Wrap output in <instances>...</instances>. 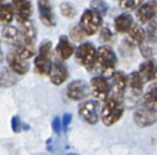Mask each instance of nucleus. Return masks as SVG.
I'll return each instance as SVG.
<instances>
[{
	"label": "nucleus",
	"instance_id": "1",
	"mask_svg": "<svg viewBox=\"0 0 157 155\" xmlns=\"http://www.w3.org/2000/svg\"><path fill=\"white\" fill-rule=\"evenodd\" d=\"M124 114V103L123 98L110 95L105 100L101 111V122L105 126H112L122 118Z\"/></svg>",
	"mask_w": 157,
	"mask_h": 155
},
{
	"label": "nucleus",
	"instance_id": "2",
	"mask_svg": "<svg viewBox=\"0 0 157 155\" xmlns=\"http://www.w3.org/2000/svg\"><path fill=\"white\" fill-rule=\"evenodd\" d=\"M52 56V42L44 40L39 46V52L35 58L36 70L42 76H48L52 69L53 63L51 60Z\"/></svg>",
	"mask_w": 157,
	"mask_h": 155
},
{
	"label": "nucleus",
	"instance_id": "3",
	"mask_svg": "<svg viewBox=\"0 0 157 155\" xmlns=\"http://www.w3.org/2000/svg\"><path fill=\"white\" fill-rule=\"evenodd\" d=\"M97 48L90 42H84L78 45L75 51V59L85 69L92 70L97 61Z\"/></svg>",
	"mask_w": 157,
	"mask_h": 155
},
{
	"label": "nucleus",
	"instance_id": "4",
	"mask_svg": "<svg viewBox=\"0 0 157 155\" xmlns=\"http://www.w3.org/2000/svg\"><path fill=\"white\" fill-rule=\"evenodd\" d=\"M101 25H102V15L93 9H87L82 14L78 26L81 27L86 36H93L100 29Z\"/></svg>",
	"mask_w": 157,
	"mask_h": 155
},
{
	"label": "nucleus",
	"instance_id": "5",
	"mask_svg": "<svg viewBox=\"0 0 157 155\" xmlns=\"http://www.w3.org/2000/svg\"><path fill=\"white\" fill-rule=\"evenodd\" d=\"M117 57L110 45H102L97 51V66L101 72H109L115 68Z\"/></svg>",
	"mask_w": 157,
	"mask_h": 155
},
{
	"label": "nucleus",
	"instance_id": "6",
	"mask_svg": "<svg viewBox=\"0 0 157 155\" xmlns=\"http://www.w3.org/2000/svg\"><path fill=\"white\" fill-rule=\"evenodd\" d=\"M133 121L136 125L141 128L150 127L157 122V112L153 111L145 105H140L136 108L133 113Z\"/></svg>",
	"mask_w": 157,
	"mask_h": 155
},
{
	"label": "nucleus",
	"instance_id": "7",
	"mask_svg": "<svg viewBox=\"0 0 157 155\" xmlns=\"http://www.w3.org/2000/svg\"><path fill=\"white\" fill-rule=\"evenodd\" d=\"M92 93V88L87 82L83 80L72 81L67 87V96L73 101H80L85 99Z\"/></svg>",
	"mask_w": 157,
	"mask_h": 155
},
{
	"label": "nucleus",
	"instance_id": "8",
	"mask_svg": "<svg viewBox=\"0 0 157 155\" xmlns=\"http://www.w3.org/2000/svg\"><path fill=\"white\" fill-rule=\"evenodd\" d=\"M92 94L99 100L105 101L111 95V84L103 76H94L90 80Z\"/></svg>",
	"mask_w": 157,
	"mask_h": 155
},
{
	"label": "nucleus",
	"instance_id": "9",
	"mask_svg": "<svg viewBox=\"0 0 157 155\" xmlns=\"http://www.w3.org/2000/svg\"><path fill=\"white\" fill-rule=\"evenodd\" d=\"M78 114L80 118L87 124L95 125L97 124L99 118L98 114V105L93 100L84 101L78 107Z\"/></svg>",
	"mask_w": 157,
	"mask_h": 155
},
{
	"label": "nucleus",
	"instance_id": "10",
	"mask_svg": "<svg viewBox=\"0 0 157 155\" xmlns=\"http://www.w3.org/2000/svg\"><path fill=\"white\" fill-rule=\"evenodd\" d=\"M37 5L41 22L46 27H54L56 25V18L51 5V0H38Z\"/></svg>",
	"mask_w": 157,
	"mask_h": 155
},
{
	"label": "nucleus",
	"instance_id": "11",
	"mask_svg": "<svg viewBox=\"0 0 157 155\" xmlns=\"http://www.w3.org/2000/svg\"><path fill=\"white\" fill-rule=\"evenodd\" d=\"M12 7L18 23L29 21L33 13V2L31 0H12Z\"/></svg>",
	"mask_w": 157,
	"mask_h": 155
},
{
	"label": "nucleus",
	"instance_id": "12",
	"mask_svg": "<svg viewBox=\"0 0 157 155\" xmlns=\"http://www.w3.org/2000/svg\"><path fill=\"white\" fill-rule=\"evenodd\" d=\"M111 95L112 96L124 98L125 92L127 90V76L123 72L115 71L112 74Z\"/></svg>",
	"mask_w": 157,
	"mask_h": 155
},
{
	"label": "nucleus",
	"instance_id": "13",
	"mask_svg": "<svg viewBox=\"0 0 157 155\" xmlns=\"http://www.w3.org/2000/svg\"><path fill=\"white\" fill-rule=\"evenodd\" d=\"M7 63L10 69L17 74H25L29 70V63L27 59L22 58L15 52H10L7 55Z\"/></svg>",
	"mask_w": 157,
	"mask_h": 155
},
{
	"label": "nucleus",
	"instance_id": "14",
	"mask_svg": "<svg viewBox=\"0 0 157 155\" xmlns=\"http://www.w3.org/2000/svg\"><path fill=\"white\" fill-rule=\"evenodd\" d=\"M146 82L144 81L143 76L140 74L139 71L131 72L128 76H127V88L130 92L131 96L138 97L142 93L144 88V84Z\"/></svg>",
	"mask_w": 157,
	"mask_h": 155
},
{
	"label": "nucleus",
	"instance_id": "15",
	"mask_svg": "<svg viewBox=\"0 0 157 155\" xmlns=\"http://www.w3.org/2000/svg\"><path fill=\"white\" fill-rule=\"evenodd\" d=\"M156 14L157 3L155 1H148V2L144 3L136 12V16L140 23H148L153 18L156 17Z\"/></svg>",
	"mask_w": 157,
	"mask_h": 155
},
{
	"label": "nucleus",
	"instance_id": "16",
	"mask_svg": "<svg viewBox=\"0 0 157 155\" xmlns=\"http://www.w3.org/2000/svg\"><path fill=\"white\" fill-rule=\"evenodd\" d=\"M48 76H50V80L53 84L60 85L63 82L67 81V79L69 78V72L67 70V67L61 63H53Z\"/></svg>",
	"mask_w": 157,
	"mask_h": 155
},
{
	"label": "nucleus",
	"instance_id": "17",
	"mask_svg": "<svg viewBox=\"0 0 157 155\" xmlns=\"http://www.w3.org/2000/svg\"><path fill=\"white\" fill-rule=\"evenodd\" d=\"M56 52H57V54H58L59 58L63 59V60L68 59L73 54L74 48L69 42V39H68L66 36L59 37L58 44H57V46H56Z\"/></svg>",
	"mask_w": 157,
	"mask_h": 155
},
{
	"label": "nucleus",
	"instance_id": "18",
	"mask_svg": "<svg viewBox=\"0 0 157 155\" xmlns=\"http://www.w3.org/2000/svg\"><path fill=\"white\" fill-rule=\"evenodd\" d=\"M133 24L135 23H133L132 17L128 13L121 14V15H118L114 20V27H115L116 31L120 33H128V31L130 30V28L132 27Z\"/></svg>",
	"mask_w": 157,
	"mask_h": 155
},
{
	"label": "nucleus",
	"instance_id": "19",
	"mask_svg": "<svg viewBox=\"0 0 157 155\" xmlns=\"http://www.w3.org/2000/svg\"><path fill=\"white\" fill-rule=\"evenodd\" d=\"M21 40L27 42H31L35 43L36 41V28L33 26V24L31 23V21H25V22H21ZM21 42V41H20Z\"/></svg>",
	"mask_w": 157,
	"mask_h": 155
},
{
	"label": "nucleus",
	"instance_id": "20",
	"mask_svg": "<svg viewBox=\"0 0 157 155\" xmlns=\"http://www.w3.org/2000/svg\"><path fill=\"white\" fill-rule=\"evenodd\" d=\"M143 105L157 112V83H153L143 95Z\"/></svg>",
	"mask_w": 157,
	"mask_h": 155
},
{
	"label": "nucleus",
	"instance_id": "21",
	"mask_svg": "<svg viewBox=\"0 0 157 155\" xmlns=\"http://www.w3.org/2000/svg\"><path fill=\"white\" fill-rule=\"evenodd\" d=\"M2 39L7 43L16 46L21 41V33L15 27L7 25V26H3L2 28Z\"/></svg>",
	"mask_w": 157,
	"mask_h": 155
},
{
	"label": "nucleus",
	"instance_id": "22",
	"mask_svg": "<svg viewBox=\"0 0 157 155\" xmlns=\"http://www.w3.org/2000/svg\"><path fill=\"white\" fill-rule=\"evenodd\" d=\"M14 52H15L18 56H21L24 59L31 58L36 53L35 43H31V42H27V41H23V40H21L20 43L15 46Z\"/></svg>",
	"mask_w": 157,
	"mask_h": 155
},
{
	"label": "nucleus",
	"instance_id": "23",
	"mask_svg": "<svg viewBox=\"0 0 157 155\" xmlns=\"http://www.w3.org/2000/svg\"><path fill=\"white\" fill-rule=\"evenodd\" d=\"M128 35L130 37V39L135 42L138 45H141L146 41V33L144 31V29L141 26H139L138 24H133L132 27L130 28V30L128 31Z\"/></svg>",
	"mask_w": 157,
	"mask_h": 155
},
{
	"label": "nucleus",
	"instance_id": "24",
	"mask_svg": "<svg viewBox=\"0 0 157 155\" xmlns=\"http://www.w3.org/2000/svg\"><path fill=\"white\" fill-rule=\"evenodd\" d=\"M157 65L154 60H146L145 63H143L139 68V72L142 76H143V79L145 82L148 81H152V78H153V74H154V71L156 69Z\"/></svg>",
	"mask_w": 157,
	"mask_h": 155
},
{
	"label": "nucleus",
	"instance_id": "25",
	"mask_svg": "<svg viewBox=\"0 0 157 155\" xmlns=\"http://www.w3.org/2000/svg\"><path fill=\"white\" fill-rule=\"evenodd\" d=\"M14 15H15V13H14L12 5H6V3H3L1 6V18H0L1 20V24L5 25V26L9 25L13 21Z\"/></svg>",
	"mask_w": 157,
	"mask_h": 155
},
{
	"label": "nucleus",
	"instance_id": "26",
	"mask_svg": "<svg viewBox=\"0 0 157 155\" xmlns=\"http://www.w3.org/2000/svg\"><path fill=\"white\" fill-rule=\"evenodd\" d=\"M146 39L151 43H157V16L147 23Z\"/></svg>",
	"mask_w": 157,
	"mask_h": 155
},
{
	"label": "nucleus",
	"instance_id": "27",
	"mask_svg": "<svg viewBox=\"0 0 157 155\" xmlns=\"http://www.w3.org/2000/svg\"><path fill=\"white\" fill-rule=\"evenodd\" d=\"M143 0H120V7L126 11H132L139 9L142 6Z\"/></svg>",
	"mask_w": 157,
	"mask_h": 155
},
{
	"label": "nucleus",
	"instance_id": "28",
	"mask_svg": "<svg viewBox=\"0 0 157 155\" xmlns=\"http://www.w3.org/2000/svg\"><path fill=\"white\" fill-rule=\"evenodd\" d=\"M60 12L63 17L66 18H73L76 15V10L72 3L63 2L60 5Z\"/></svg>",
	"mask_w": 157,
	"mask_h": 155
},
{
	"label": "nucleus",
	"instance_id": "29",
	"mask_svg": "<svg viewBox=\"0 0 157 155\" xmlns=\"http://www.w3.org/2000/svg\"><path fill=\"white\" fill-rule=\"evenodd\" d=\"M90 7H92V9L94 11L98 12L101 15H105L108 12V9H109L107 2H105L103 0H93L90 2Z\"/></svg>",
	"mask_w": 157,
	"mask_h": 155
},
{
	"label": "nucleus",
	"instance_id": "30",
	"mask_svg": "<svg viewBox=\"0 0 157 155\" xmlns=\"http://www.w3.org/2000/svg\"><path fill=\"white\" fill-rule=\"evenodd\" d=\"M16 82L15 78L12 74V72H10L9 70H3L1 73V84L3 87H10L11 85H13Z\"/></svg>",
	"mask_w": 157,
	"mask_h": 155
},
{
	"label": "nucleus",
	"instance_id": "31",
	"mask_svg": "<svg viewBox=\"0 0 157 155\" xmlns=\"http://www.w3.org/2000/svg\"><path fill=\"white\" fill-rule=\"evenodd\" d=\"M85 37V33L82 30L80 26H75L70 30V38L73 40L74 42H81Z\"/></svg>",
	"mask_w": 157,
	"mask_h": 155
},
{
	"label": "nucleus",
	"instance_id": "32",
	"mask_svg": "<svg viewBox=\"0 0 157 155\" xmlns=\"http://www.w3.org/2000/svg\"><path fill=\"white\" fill-rule=\"evenodd\" d=\"M140 48V51H141V54L143 55L144 58H151L153 56V50L151 48V45L147 43V42H144L143 44L139 46Z\"/></svg>",
	"mask_w": 157,
	"mask_h": 155
},
{
	"label": "nucleus",
	"instance_id": "33",
	"mask_svg": "<svg viewBox=\"0 0 157 155\" xmlns=\"http://www.w3.org/2000/svg\"><path fill=\"white\" fill-rule=\"evenodd\" d=\"M112 37H113V36H112V33L110 31L109 28L105 27V28L101 29V31H100V37H99V39H100V41L102 42V43H105V42L111 41Z\"/></svg>",
	"mask_w": 157,
	"mask_h": 155
},
{
	"label": "nucleus",
	"instance_id": "34",
	"mask_svg": "<svg viewBox=\"0 0 157 155\" xmlns=\"http://www.w3.org/2000/svg\"><path fill=\"white\" fill-rule=\"evenodd\" d=\"M52 127L54 129V131L56 134H60L61 130L63 129V121H61L60 118H55L54 121L52 123Z\"/></svg>",
	"mask_w": 157,
	"mask_h": 155
},
{
	"label": "nucleus",
	"instance_id": "35",
	"mask_svg": "<svg viewBox=\"0 0 157 155\" xmlns=\"http://www.w3.org/2000/svg\"><path fill=\"white\" fill-rule=\"evenodd\" d=\"M12 129H13L15 133L20 131L22 129V124H21V121H20V118L18 116H14L12 118Z\"/></svg>",
	"mask_w": 157,
	"mask_h": 155
},
{
	"label": "nucleus",
	"instance_id": "36",
	"mask_svg": "<svg viewBox=\"0 0 157 155\" xmlns=\"http://www.w3.org/2000/svg\"><path fill=\"white\" fill-rule=\"evenodd\" d=\"M71 118H72V115L69 113H66L63 115L61 118V121H63V130H67L68 126L70 125V122H71Z\"/></svg>",
	"mask_w": 157,
	"mask_h": 155
},
{
	"label": "nucleus",
	"instance_id": "37",
	"mask_svg": "<svg viewBox=\"0 0 157 155\" xmlns=\"http://www.w3.org/2000/svg\"><path fill=\"white\" fill-rule=\"evenodd\" d=\"M152 81L153 83H157V67L154 71V74H153V78H152Z\"/></svg>",
	"mask_w": 157,
	"mask_h": 155
},
{
	"label": "nucleus",
	"instance_id": "38",
	"mask_svg": "<svg viewBox=\"0 0 157 155\" xmlns=\"http://www.w3.org/2000/svg\"><path fill=\"white\" fill-rule=\"evenodd\" d=\"M67 155H78V154H67Z\"/></svg>",
	"mask_w": 157,
	"mask_h": 155
},
{
	"label": "nucleus",
	"instance_id": "39",
	"mask_svg": "<svg viewBox=\"0 0 157 155\" xmlns=\"http://www.w3.org/2000/svg\"><path fill=\"white\" fill-rule=\"evenodd\" d=\"M116 1H120V0H116Z\"/></svg>",
	"mask_w": 157,
	"mask_h": 155
}]
</instances>
